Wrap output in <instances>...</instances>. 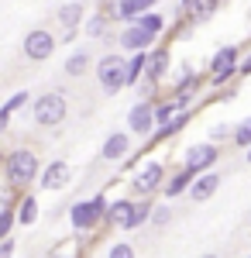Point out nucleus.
<instances>
[{
	"instance_id": "obj_7",
	"label": "nucleus",
	"mask_w": 251,
	"mask_h": 258,
	"mask_svg": "<svg viewBox=\"0 0 251 258\" xmlns=\"http://www.w3.org/2000/svg\"><path fill=\"white\" fill-rule=\"evenodd\" d=\"M220 162V145H213V141H196L186 148V155H182V169H190L196 179L213 172V165Z\"/></svg>"
},
{
	"instance_id": "obj_10",
	"label": "nucleus",
	"mask_w": 251,
	"mask_h": 258,
	"mask_svg": "<svg viewBox=\"0 0 251 258\" xmlns=\"http://www.w3.org/2000/svg\"><path fill=\"white\" fill-rule=\"evenodd\" d=\"M155 41H158V38L148 35L141 24H124V28H120V35H117V45H120L124 52H131V55H135V52H148ZM152 52H155V48H152Z\"/></svg>"
},
{
	"instance_id": "obj_14",
	"label": "nucleus",
	"mask_w": 251,
	"mask_h": 258,
	"mask_svg": "<svg viewBox=\"0 0 251 258\" xmlns=\"http://www.w3.org/2000/svg\"><path fill=\"white\" fill-rule=\"evenodd\" d=\"M135 214H138V200L120 197L110 203V214H107V224L110 227H120V231H131L135 227Z\"/></svg>"
},
{
	"instance_id": "obj_18",
	"label": "nucleus",
	"mask_w": 251,
	"mask_h": 258,
	"mask_svg": "<svg viewBox=\"0 0 251 258\" xmlns=\"http://www.w3.org/2000/svg\"><path fill=\"white\" fill-rule=\"evenodd\" d=\"M35 103V97L28 93V90H21V93H14V97H7V103L0 107V131H7L11 127V117L18 114V110H24V107H31Z\"/></svg>"
},
{
	"instance_id": "obj_2",
	"label": "nucleus",
	"mask_w": 251,
	"mask_h": 258,
	"mask_svg": "<svg viewBox=\"0 0 251 258\" xmlns=\"http://www.w3.org/2000/svg\"><path fill=\"white\" fill-rule=\"evenodd\" d=\"M107 214H110L107 197L103 193H93L90 200H76L69 207V224H73L76 234H90V231H97L100 224H107Z\"/></svg>"
},
{
	"instance_id": "obj_5",
	"label": "nucleus",
	"mask_w": 251,
	"mask_h": 258,
	"mask_svg": "<svg viewBox=\"0 0 251 258\" xmlns=\"http://www.w3.org/2000/svg\"><path fill=\"white\" fill-rule=\"evenodd\" d=\"M165 162L158 159H145L141 169L131 176V193H138V200H152V193H158L165 186Z\"/></svg>"
},
{
	"instance_id": "obj_21",
	"label": "nucleus",
	"mask_w": 251,
	"mask_h": 258,
	"mask_svg": "<svg viewBox=\"0 0 251 258\" xmlns=\"http://www.w3.org/2000/svg\"><path fill=\"white\" fill-rule=\"evenodd\" d=\"M35 220H38V200L31 193H21L18 197V224L21 227H31Z\"/></svg>"
},
{
	"instance_id": "obj_12",
	"label": "nucleus",
	"mask_w": 251,
	"mask_h": 258,
	"mask_svg": "<svg viewBox=\"0 0 251 258\" xmlns=\"http://www.w3.org/2000/svg\"><path fill=\"white\" fill-rule=\"evenodd\" d=\"M69 179H73V169H69V162H62V159H55V162H48L45 165V172H41V189L45 193H58V189H66L69 186Z\"/></svg>"
},
{
	"instance_id": "obj_16",
	"label": "nucleus",
	"mask_w": 251,
	"mask_h": 258,
	"mask_svg": "<svg viewBox=\"0 0 251 258\" xmlns=\"http://www.w3.org/2000/svg\"><path fill=\"white\" fill-rule=\"evenodd\" d=\"M62 69H66V76H73V80L86 76L90 69H97V66H93V52H90V48H73V52L66 55V62H62Z\"/></svg>"
},
{
	"instance_id": "obj_23",
	"label": "nucleus",
	"mask_w": 251,
	"mask_h": 258,
	"mask_svg": "<svg viewBox=\"0 0 251 258\" xmlns=\"http://www.w3.org/2000/svg\"><path fill=\"white\" fill-rule=\"evenodd\" d=\"M182 14H190V21H193V24H200V21H207V18H213V14H217V4H200V0H186V4H182Z\"/></svg>"
},
{
	"instance_id": "obj_3",
	"label": "nucleus",
	"mask_w": 251,
	"mask_h": 258,
	"mask_svg": "<svg viewBox=\"0 0 251 258\" xmlns=\"http://www.w3.org/2000/svg\"><path fill=\"white\" fill-rule=\"evenodd\" d=\"M69 117V100L62 90H48V93H38L35 103H31V120L38 127H62Z\"/></svg>"
},
{
	"instance_id": "obj_15",
	"label": "nucleus",
	"mask_w": 251,
	"mask_h": 258,
	"mask_svg": "<svg viewBox=\"0 0 251 258\" xmlns=\"http://www.w3.org/2000/svg\"><path fill=\"white\" fill-rule=\"evenodd\" d=\"M169 66H172L169 45H158L152 55H148V73H145V83H148V86H158V83L169 76Z\"/></svg>"
},
{
	"instance_id": "obj_26",
	"label": "nucleus",
	"mask_w": 251,
	"mask_h": 258,
	"mask_svg": "<svg viewBox=\"0 0 251 258\" xmlns=\"http://www.w3.org/2000/svg\"><path fill=\"white\" fill-rule=\"evenodd\" d=\"M152 214H155V203H152V200H138V214H135V227H131V231L145 227V224H152Z\"/></svg>"
},
{
	"instance_id": "obj_19",
	"label": "nucleus",
	"mask_w": 251,
	"mask_h": 258,
	"mask_svg": "<svg viewBox=\"0 0 251 258\" xmlns=\"http://www.w3.org/2000/svg\"><path fill=\"white\" fill-rule=\"evenodd\" d=\"M196 176L190 172V169H179V172H172L169 176V182H165V200H175V197H190V189H193Z\"/></svg>"
},
{
	"instance_id": "obj_32",
	"label": "nucleus",
	"mask_w": 251,
	"mask_h": 258,
	"mask_svg": "<svg viewBox=\"0 0 251 258\" xmlns=\"http://www.w3.org/2000/svg\"><path fill=\"white\" fill-rule=\"evenodd\" d=\"M237 73H241L244 80H248V76H251V52H248V55H244V59H241V69H237Z\"/></svg>"
},
{
	"instance_id": "obj_6",
	"label": "nucleus",
	"mask_w": 251,
	"mask_h": 258,
	"mask_svg": "<svg viewBox=\"0 0 251 258\" xmlns=\"http://www.w3.org/2000/svg\"><path fill=\"white\" fill-rule=\"evenodd\" d=\"M241 48L237 45H224V48H217L210 59V86L213 90H220V86H227L234 80V73L241 69Z\"/></svg>"
},
{
	"instance_id": "obj_31",
	"label": "nucleus",
	"mask_w": 251,
	"mask_h": 258,
	"mask_svg": "<svg viewBox=\"0 0 251 258\" xmlns=\"http://www.w3.org/2000/svg\"><path fill=\"white\" fill-rule=\"evenodd\" d=\"M14 251H18V241H14V238L0 241V258H14Z\"/></svg>"
},
{
	"instance_id": "obj_28",
	"label": "nucleus",
	"mask_w": 251,
	"mask_h": 258,
	"mask_svg": "<svg viewBox=\"0 0 251 258\" xmlns=\"http://www.w3.org/2000/svg\"><path fill=\"white\" fill-rule=\"evenodd\" d=\"M207 138H210L213 145H220V141H234V127H231V124H213Z\"/></svg>"
},
{
	"instance_id": "obj_22",
	"label": "nucleus",
	"mask_w": 251,
	"mask_h": 258,
	"mask_svg": "<svg viewBox=\"0 0 251 258\" xmlns=\"http://www.w3.org/2000/svg\"><path fill=\"white\" fill-rule=\"evenodd\" d=\"M148 55L152 52H135V55H128V83L138 86V80H145V73H148Z\"/></svg>"
},
{
	"instance_id": "obj_20",
	"label": "nucleus",
	"mask_w": 251,
	"mask_h": 258,
	"mask_svg": "<svg viewBox=\"0 0 251 258\" xmlns=\"http://www.w3.org/2000/svg\"><path fill=\"white\" fill-rule=\"evenodd\" d=\"M217 189H220V172H207V176H200V179L193 182L190 197H193V203H207V200H210Z\"/></svg>"
},
{
	"instance_id": "obj_13",
	"label": "nucleus",
	"mask_w": 251,
	"mask_h": 258,
	"mask_svg": "<svg viewBox=\"0 0 251 258\" xmlns=\"http://www.w3.org/2000/svg\"><path fill=\"white\" fill-rule=\"evenodd\" d=\"M55 21L66 28V31H62V41H69L76 35V28L86 24V7H83V4H62V7H55Z\"/></svg>"
},
{
	"instance_id": "obj_1",
	"label": "nucleus",
	"mask_w": 251,
	"mask_h": 258,
	"mask_svg": "<svg viewBox=\"0 0 251 258\" xmlns=\"http://www.w3.org/2000/svg\"><path fill=\"white\" fill-rule=\"evenodd\" d=\"M41 162L38 155L31 152V148H11L7 155H4V179H7V186L14 189V197H21V189H28L35 179H41Z\"/></svg>"
},
{
	"instance_id": "obj_11",
	"label": "nucleus",
	"mask_w": 251,
	"mask_h": 258,
	"mask_svg": "<svg viewBox=\"0 0 251 258\" xmlns=\"http://www.w3.org/2000/svg\"><path fill=\"white\" fill-rule=\"evenodd\" d=\"M100 159H103V162H120V159H131V131H110V135L103 138Z\"/></svg>"
},
{
	"instance_id": "obj_24",
	"label": "nucleus",
	"mask_w": 251,
	"mask_h": 258,
	"mask_svg": "<svg viewBox=\"0 0 251 258\" xmlns=\"http://www.w3.org/2000/svg\"><path fill=\"white\" fill-rule=\"evenodd\" d=\"M175 117H179L175 100H158V103H155V124H158V127H169Z\"/></svg>"
},
{
	"instance_id": "obj_8",
	"label": "nucleus",
	"mask_w": 251,
	"mask_h": 258,
	"mask_svg": "<svg viewBox=\"0 0 251 258\" xmlns=\"http://www.w3.org/2000/svg\"><path fill=\"white\" fill-rule=\"evenodd\" d=\"M55 45L58 38L48 31V28H31L28 35H24V41H21V48H24V55L31 62H45L55 55Z\"/></svg>"
},
{
	"instance_id": "obj_9",
	"label": "nucleus",
	"mask_w": 251,
	"mask_h": 258,
	"mask_svg": "<svg viewBox=\"0 0 251 258\" xmlns=\"http://www.w3.org/2000/svg\"><path fill=\"white\" fill-rule=\"evenodd\" d=\"M128 131L138 135V138H152L155 131H158V124H155V103L138 100L135 107L128 110Z\"/></svg>"
},
{
	"instance_id": "obj_25",
	"label": "nucleus",
	"mask_w": 251,
	"mask_h": 258,
	"mask_svg": "<svg viewBox=\"0 0 251 258\" xmlns=\"http://www.w3.org/2000/svg\"><path fill=\"white\" fill-rule=\"evenodd\" d=\"M135 24H141V28H145L148 35H155V38H158V35L165 31V18H162L158 11H152V14H145V18H141V21H135Z\"/></svg>"
},
{
	"instance_id": "obj_17",
	"label": "nucleus",
	"mask_w": 251,
	"mask_h": 258,
	"mask_svg": "<svg viewBox=\"0 0 251 258\" xmlns=\"http://www.w3.org/2000/svg\"><path fill=\"white\" fill-rule=\"evenodd\" d=\"M83 35L93 41H110V18H107V11L100 7L97 14H90L86 24H83Z\"/></svg>"
},
{
	"instance_id": "obj_27",
	"label": "nucleus",
	"mask_w": 251,
	"mask_h": 258,
	"mask_svg": "<svg viewBox=\"0 0 251 258\" xmlns=\"http://www.w3.org/2000/svg\"><path fill=\"white\" fill-rule=\"evenodd\" d=\"M234 145H237V148H244V152L251 148V117H244L237 127H234Z\"/></svg>"
},
{
	"instance_id": "obj_33",
	"label": "nucleus",
	"mask_w": 251,
	"mask_h": 258,
	"mask_svg": "<svg viewBox=\"0 0 251 258\" xmlns=\"http://www.w3.org/2000/svg\"><path fill=\"white\" fill-rule=\"evenodd\" d=\"M248 165H251V148H248Z\"/></svg>"
},
{
	"instance_id": "obj_29",
	"label": "nucleus",
	"mask_w": 251,
	"mask_h": 258,
	"mask_svg": "<svg viewBox=\"0 0 251 258\" xmlns=\"http://www.w3.org/2000/svg\"><path fill=\"white\" fill-rule=\"evenodd\" d=\"M107 258H138L135 255V244H128V241H117L107 248Z\"/></svg>"
},
{
	"instance_id": "obj_35",
	"label": "nucleus",
	"mask_w": 251,
	"mask_h": 258,
	"mask_svg": "<svg viewBox=\"0 0 251 258\" xmlns=\"http://www.w3.org/2000/svg\"><path fill=\"white\" fill-rule=\"evenodd\" d=\"M248 258H251V255H248Z\"/></svg>"
},
{
	"instance_id": "obj_30",
	"label": "nucleus",
	"mask_w": 251,
	"mask_h": 258,
	"mask_svg": "<svg viewBox=\"0 0 251 258\" xmlns=\"http://www.w3.org/2000/svg\"><path fill=\"white\" fill-rule=\"evenodd\" d=\"M169 220H172V210H169L165 203H162V207H155V214H152V227H165Z\"/></svg>"
},
{
	"instance_id": "obj_34",
	"label": "nucleus",
	"mask_w": 251,
	"mask_h": 258,
	"mask_svg": "<svg viewBox=\"0 0 251 258\" xmlns=\"http://www.w3.org/2000/svg\"><path fill=\"white\" fill-rule=\"evenodd\" d=\"M203 258H217V255H203Z\"/></svg>"
},
{
	"instance_id": "obj_4",
	"label": "nucleus",
	"mask_w": 251,
	"mask_h": 258,
	"mask_svg": "<svg viewBox=\"0 0 251 258\" xmlns=\"http://www.w3.org/2000/svg\"><path fill=\"white\" fill-rule=\"evenodd\" d=\"M97 83H100V90H103L107 97H117L124 86H131V83H128V59H124V55H114V52L100 55Z\"/></svg>"
}]
</instances>
